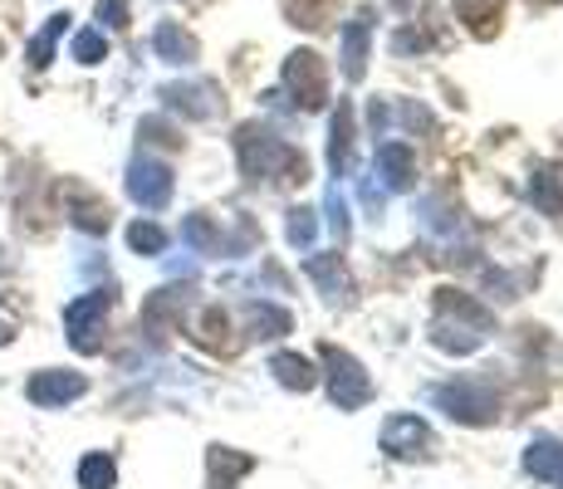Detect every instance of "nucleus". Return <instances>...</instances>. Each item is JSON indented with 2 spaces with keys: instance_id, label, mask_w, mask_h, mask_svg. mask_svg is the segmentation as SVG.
Segmentation results:
<instances>
[{
  "instance_id": "f257e3e1",
  "label": "nucleus",
  "mask_w": 563,
  "mask_h": 489,
  "mask_svg": "<svg viewBox=\"0 0 563 489\" xmlns=\"http://www.w3.org/2000/svg\"><path fill=\"white\" fill-rule=\"evenodd\" d=\"M235 152H241V167L251 181H305V157L289 143L269 137L265 127H241L235 133Z\"/></svg>"
},
{
  "instance_id": "423d86ee",
  "label": "nucleus",
  "mask_w": 563,
  "mask_h": 489,
  "mask_svg": "<svg viewBox=\"0 0 563 489\" xmlns=\"http://www.w3.org/2000/svg\"><path fill=\"white\" fill-rule=\"evenodd\" d=\"M128 196H133L143 211H162L172 201V167L157 157H137L128 167Z\"/></svg>"
},
{
  "instance_id": "b1692460",
  "label": "nucleus",
  "mask_w": 563,
  "mask_h": 489,
  "mask_svg": "<svg viewBox=\"0 0 563 489\" xmlns=\"http://www.w3.org/2000/svg\"><path fill=\"white\" fill-rule=\"evenodd\" d=\"M113 480H118V465L108 455H84V465H79L84 489H113Z\"/></svg>"
},
{
  "instance_id": "5701e85b",
  "label": "nucleus",
  "mask_w": 563,
  "mask_h": 489,
  "mask_svg": "<svg viewBox=\"0 0 563 489\" xmlns=\"http://www.w3.org/2000/svg\"><path fill=\"white\" fill-rule=\"evenodd\" d=\"M181 235H187V245L191 249H201V255H216V249H225V241H221V231H216L206 215H187L181 221Z\"/></svg>"
},
{
  "instance_id": "1a4fd4ad",
  "label": "nucleus",
  "mask_w": 563,
  "mask_h": 489,
  "mask_svg": "<svg viewBox=\"0 0 563 489\" xmlns=\"http://www.w3.org/2000/svg\"><path fill=\"white\" fill-rule=\"evenodd\" d=\"M25 391L35 407H69V401H79L84 391H89V377L84 373H35Z\"/></svg>"
},
{
  "instance_id": "f3484780",
  "label": "nucleus",
  "mask_w": 563,
  "mask_h": 489,
  "mask_svg": "<svg viewBox=\"0 0 563 489\" xmlns=\"http://www.w3.org/2000/svg\"><path fill=\"white\" fill-rule=\"evenodd\" d=\"M153 45H157V54L167 64H191V59H197V40H191L187 30H177V25H157Z\"/></svg>"
},
{
  "instance_id": "6e6552de",
  "label": "nucleus",
  "mask_w": 563,
  "mask_h": 489,
  "mask_svg": "<svg viewBox=\"0 0 563 489\" xmlns=\"http://www.w3.org/2000/svg\"><path fill=\"white\" fill-rule=\"evenodd\" d=\"M383 451L397 455V460H427L431 451H437V441H431L427 421L417 416H393L383 426Z\"/></svg>"
},
{
  "instance_id": "f03ea898",
  "label": "nucleus",
  "mask_w": 563,
  "mask_h": 489,
  "mask_svg": "<svg viewBox=\"0 0 563 489\" xmlns=\"http://www.w3.org/2000/svg\"><path fill=\"white\" fill-rule=\"evenodd\" d=\"M490 333V313L481 303L461 299V293H441V313L431 323V343L446 347V353H475Z\"/></svg>"
},
{
  "instance_id": "2f4dec72",
  "label": "nucleus",
  "mask_w": 563,
  "mask_h": 489,
  "mask_svg": "<svg viewBox=\"0 0 563 489\" xmlns=\"http://www.w3.org/2000/svg\"><path fill=\"white\" fill-rule=\"evenodd\" d=\"M393 5H407V0H393Z\"/></svg>"
},
{
  "instance_id": "f8f14e48",
  "label": "nucleus",
  "mask_w": 563,
  "mask_h": 489,
  "mask_svg": "<svg viewBox=\"0 0 563 489\" xmlns=\"http://www.w3.org/2000/svg\"><path fill=\"white\" fill-rule=\"evenodd\" d=\"M167 98V108H177V113L187 118H216V89H206V84H172V89H162Z\"/></svg>"
},
{
  "instance_id": "aec40b11",
  "label": "nucleus",
  "mask_w": 563,
  "mask_h": 489,
  "mask_svg": "<svg viewBox=\"0 0 563 489\" xmlns=\"http://www.w3.org/2000/svg\"><path fill=\"white\" fill-rule=\"evenodd\" d=\"M363 59H367V20H349L343 30V74L349 79H363Z\"/></svg>"
},
{
  "instance_id": "20e7f679",
  "label": "nucleus",
  "mask_w": 563,
  "mask_h": 489,
  "mask_svg": "<svg viewBox=\"0 0 563 489\" xmlns=\"http://www.w3.org/2000/svg\"><path fill=\"white\" fill-rule=\"evenodd\" d=\"M323 363H329V397L339 411H358L373 401V382L358 367V357L339 353V347H323Z\"/></svg>"
},
{
  "instance_id": "9b49d317",
  "label": "nucleus",
  "mask_w": 563,
  "mask_h": 489,
  "mask_svg": "<svg viewBox=\"0 0 563 489\" xmlns=\"http://www.w3.org/2000/svg\"><path fill=\"white\" fill-rule=\"evenodd\" d=\"M525 470L534 475V480L563 485V441H554V436L529 441V451H525Z\"/></svg>"
},
{
  "instance_id": "7c9ffc66",
  "label": "nucleus",
  "mask_w": 563,
  "mask_h": 489,
  "mask_svg": "<svg viewBox=\"0 0 563 489\" xmlns=\"http://www.w3.org/2000/svg\"><path fill=\"white\" fill-rule=\"evenodd\" d=\"M10 338H15V309L0 299V343H10Z\"/></svg>"
},
{
  "instance_id": "2eb2a0df",
  "label": "nucleus",
  "mask_w": 563,
  "mask_h": 489,
  "mask_svg": "<svg viewBox=\"0 0 563 489\" xmlns=\"http://www.w3.org/2000/svg\"><path fill=\"white\" fill-rule=\"evenodd\" d=\"M329 167H333V177H343V171L353 167V108H349V103H343V108H339V118H333Z\"/></svg>"
},
{
  "instance_id": "4be33fe9",
  "label": "nucleus",
  "mask_w": 563,
  "mask_h": 489,
  "mask_svg": "<svg viewBox=\"0 0 563 489\" xmlns=\"http://www.w3.org/2000/svg\"><path fill=\"white\" fill-rule=\"evenodd\" d=\"M64 30H69V15H49V25L30 40V64H35V69H45V64L54 59V45H59Z\"/></svg>"
},
{
  "instance_id": "39448f33",
  "label": "nucleus",
  "mask_w": 563,
  "mask_h": 489,
  "mask_svg": "<svg viewBox=\"0 0 563 489\" xmlns=\"http://www.w3.org/2000/svg\"><path fill=\"white\" fill-rule=\"evenodd\" d=\"M108 309H113V293L99 289L89 299H74L64 309V329H69V343L79 353H99L103 347V323H108Z\"/></svg>"
},
{
  "instance_id": "9d476101",
  "label": "nucleus",
  "mask_w": 563,
  "mask_h": 489,
  "mask_svg": "<svg viewBox=\"0 0 563 489\" xmlns=\"http://www.w3.org/2000/svg\"><path fill=\"white\" fill-rule=\"evenodd\" d=\"M305 269H309L313 285L323 289V299L329 303H349L353 299V279H349V269L339 265V255H313Z\"/></svg>"
},
{
  "instance_id": "cd10ccee",
  "label": "nucleus",
  "mask_w": 563,
  "mask_h": 489,
  "mask_svg": "<svg viewBox=\"0 0 563 489\" xmlns=\"http://www.w3.org/2000/svg\"><path fill=\"white\" fill-rule=\"evenodd\" d=\"M329 231L339 235V245L349 241V205H343V196H339V187L329 191Z\"/></svg>"
},
{
  "instance_id": "c756f323",
  "label": "nucleus",
  "mask_w": 563,
  "mask_h": 489,
  "mask_svg": "<svg viewBox=\"0 0 563 489\" xmlns=\"http://www.w3.org/2000/svg\"><path fill=\"white\" fill-rule=\"evenodd\" d=\"M99 20L108 30H123L128 25V0H99Z\"/></svg>"
},
{
  "instance_id": "412c9836",
  "label": "nucleus",
  "mask_w": 563,
  "mask_h": 489,
  "mask_svg": "<svg viewBox=\"0 0 563 489\" xmlns=\"http://www.w3.org/2000/svg\"><path fill=\"white\" fill-rule=\"evenodd\" d=\"M529 196H534V205L544 215H563V171H539L529 181Z\"/></svg>"
},
{
  "instance_id": "393cba45",
  "label": "nucleus",
  "mask_w": 563,
  "mask_h": 489,
  "mask_svg": "<svg viewBox=\"0 0 563 489\" xmlns=\"http://www.w3.org/2000/svg\"><path fill=\"white\" fill-rule=\"evenodd\" d=\"M128 245H133L137 255H162V249H167V231L153 221H137V225H128Z\"/></svg>"
},
{
  "instance_id": "a211bd4d",
  "label": "nucleus",
  "mask_w": 563,
  "mask_h": 489,
  "mask_svg": "<svg viewBox=\"0 0 563 489\" xmlns=\"http://www.w3.org/2000/svg\"><path fill=\"white\" fill-rule=\"evenodd\" d=\"M289 329H295L289 309H279V303H251V333L255 338H285Z\"/></svg>"
},
{
  "instance_id": "bb28decb",
  "label": "nucleus",
  "mask_w": 563,
  "mask_h": 489,
  "mask_svg": "<svg viewBox=\"0 0 563 489\" xmlns=\"http://www.w3.org/2000/svg\"><path fill=\"white\" fill-rule=\"evenodd\" d=\"M289 245H299V249L313 245V211H305V205L289 211Z\"/></svg>"
},
{
  "instance_id": "c85d7f7f",
  "label": "nucleus",
  "mask_w": 563,
  "mask_h": 489,
  "mask_svg": "<svg viewBox=\"0 0 563 489\" xmlns=\"http://www.w3.org/2000/svg\"><path fill=\"white\" fill-rule=\"evenodd\" d=\"M456 10H461L465 20H475V25H481V20H495L500 0H456Z\"/></svg>"
},
{
  "instance_id": "4468645a",
  "label": "nucleus",
  "mask_w": 563,
  "mask_h": 489,
  "mask_svg": "<svg viewBox=\"0 0 563 489\" xmlns=\"http://www.w3.org/2000/svg\"><path fill=\"white\" fill-rule=\"evenodd\" d=\"M206 465H211V489H235L241 475L255 470L251 455H235V451H225V445H216V451L206 455Z\"/></svg>"
},
{
  "instance_id": "7ed1b4c3",
  "label": "nucleus",
  "mask_w": 563,
  "mask_h": 489,
  "mask_svg": "<svg viewBox=\"0 0 563 489\" xmlns=\"http://www.w3.org/2000/svg\"><path fill=\"white\" fill-rule=\"evenodd\" d=\"M431 401H437L446 416L465 421V426H490L495 411H500V401H495V391H485L481 382H471V377H461V382H446L431 391Z\"/></svg>"
},
{
  "instance_id": "dca6fc26",
  "label": "nucleus",
  "mask_w": 563,
  "mask_h": 489,
  "mask_svg": "<svg viewBox=\"0 0 563 489\" xmlns=\"http://www.w3.org/2000/svg\"><path fill=\"white\" fill-rule=\"evenodd\" d=\"M269 373H275L279 387H289V391H309L313 387V363L309 357H299V353H275L269 357Z\"/></svg>"
},
{
  "instance_id": "a878e982",
  "label": "nucleus",
  "mask_w": 563,
  "mask_h": 489,
  "mask_svg": "<svg viewBox=\"0 0 563 489\" xmlns=\"http://www.w3.org/2000/svg\"><path fill=\"white\" fill-rule=\"evenodd\" d=\"M108 54V40H103V30H84L79 40H74V59L79 64H99Z\"/></svg>"
},
{
  "instance_id": "ddd939ff",
  "label": "nucleus",
  "mask_w": 563,
  "mask_h": 489,
  "mask_svg": "<svg viewBox=\"0 0 563 489\" xmlns=\"http://www.w3.org/2000/svg\"><path fill=\"white\" fill-rule=\"evenodd\" d=\"M377 177L387 181L393 191H407L411 187V152H407V143H383L377 147Z\"/></svg>"
},
{
  "instance_id": "6ab92c4d",
  "label": "nucleus",
  "mask_w": 563,
  "mask_h": 489,
  "mask_svg": "<svg viewBox=\"0 0 563 489\" xmlns=\"http://www.w3.org/2000/svg\"><path fill=\"white\" fill-rule=\"evenodd\" d=\"M69 221L74 225H79V231H93V235H99V231H108V205L103 201H93V196H84L79 187H69Z\"/></svg>"
},
{
  "instance_id": "0eeeda50",
  "label": "nucleus",
  "mask_w": 563,
  "mask_h": 489,
  "mask_svg": "<svg viewBox=\"0 0 563 489\" xmlns=\"http://www.w3.org/2000/svg\"><path fill=\"white\" fill-rule=\"evenodd\" d=\"M285 84L295 89L299 98V108H323V98H329V74H323V59L313 49H299L295 59H289V69H285Z\"/></svg>"
}]
</instances>
